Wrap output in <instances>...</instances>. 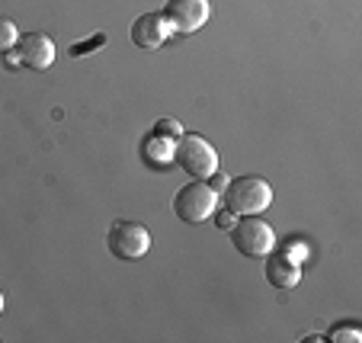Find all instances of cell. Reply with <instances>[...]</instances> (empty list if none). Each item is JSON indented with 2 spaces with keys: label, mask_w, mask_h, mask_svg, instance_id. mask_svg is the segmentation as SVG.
<instances>
[{
  "label": "cell",
  "mask_w": 362,
  "mask_h": 343,
  "mask_svg": "<svg viewBox=\"0 0 362 343\" xmlns=\"http://www.w3.org/2000/svg\"><path fill=\"white\" fill-rule=\"evenodd\" d=\"M160 16H164L170 33L189 35V33H199V29L209 23L212 4H209V0H167V7Z\"/></svg>",
  "instance_id": "8992f818"
},
{
  "label": "cell",
  "mask_w": 362,
  "mask_h": 343,
  "mask_svg": "<svg viewBox=\"0 0 362 343\" xmlns=\"http://www.w3.org/2000/svg\"><path fill=\"white\" fill-rule=\"evenodd\" d=\"M0 311H4V292H0Z\"/></svg>",
  "instance_id": "2e32d148"
},
{
  "label": "cell",
  "mask_w": 362,
  "mask_h": 343,
  "mask_svg": "<svg viewBox=\"0 0 362 343\" xmlns=\"http://www.w3.org/2000/svg\"><path fill=\"white\" fill-rule=\"evenodd\" d=\"M215 221H218V228H231L234 225V212H228V209H225V212L215 215Z\"/></svg>",
  "instance_id": "9a60e30c"
},
{
  "label": "cell",
  "mask_w": 362,
  "mask_h": 343,
  "mask_svg": "<svg viewBox=\"0 0 362 343\" xmlns=\"http://www.w3.org/2000/svg\"><path fill=\"white\" fill-rule=\"evenodd\" d=\"M16 55H20V64H26V68L45 71L55 62V42L45 33H26L16 39Z\"/></svg>",
  "instance_id": "52a82bcc"
},
{
  "label": "cell",
  "mask_w": 362,
  "mask_h": 343,
  "mask_svg": "<svg viewBox=\"0 0 362 343\" xmlns=\"http://www.w3.org/2000/svg\"><path fill=\"white\" fill-rule=\"evenodd\" d=\"M173 161L196 180H209L218 170V154H215V148L205 141L202 135H192V132H183V135L173 141Z\"/></svg>",
  "instance_id": "7a4b0ae2"
},
{
  "label": "cell",
  "mask_w": 362,
  "mask_h": 343,
  "mask_svg": "<svg viewBox=\"0 0 362 343\" xmlns=\"http://www.w3.org/2000/svg\"><path fill=\"white\" fill-rule=\"evenodd\" d=\"M221 199H225L228 212L234 215H260L273 202V186L263 177H257V173H247V177L228 180Z\"/></svg>",
  "instance_id": "6da1fadb"
},
{
  "label": "cell",
  "mask_w": 362,
  "mask_h": 343,
  "mask_svg": "<svg viewBox=\"0 0 362 343\" xmlns=\"http://www.w3.org/2000/svg\"><path fill=\"white\" fill-rule=\"evenodd\" d=\"M167 35H170V29H167L160 13H141L132 23V42H135L141 52H158L167 42Z\"/></svg>",
  "instance_id": "ba28073f"
},
{
  "label": "cell",
  "mask_w": 362,
  "mask_h": 343,
  "mask_svg": "<svg viewBox=\"0 0 362 343\" xmlns=\"http://www.w3.org/2000/svg\"><path fill=\"white\" fill-rule=\"evenodd\" d=\"M231 244L244 257H267L276 248V234L257 215H240V221L231 225Z\"/></svg>",
  "instance_id": "277c9868"
},
{
  "label": "cell",
  "mask_w": 362,
  "mask_h": 343,
  "mask_svg": "<svg viewBox=\"0 0 362 343\" xmlns=\"http://www.w3.org/2000/svg\"><path fill=\"white\" fill-rule=\"evenodd\" d=\"M154 135H164V138H173V141H177V138L183 135V125H180L177 119H158V125H154Z\"/></svg>",
  "instance_id": "4fadbf2b"
},
{
  "label": "cell",
  "mask_w": 362,
  "mask_h": 343,
  "mask_svg": "<svg viewBox=\"0 0 362 343\" xmlns=\"http://www.w3.org/2000/svg\"><path fill=\"white\" fill-rule=\"evenodd\" d=\"M106 248L119 260H141L151 250V231L141 221H116L106 234Z\"/></svg>",
  "instance_id": "5b68a950"
},
{
  "label": "cell",
  "mask_w": 362,
  "mask_h": 343,
  "mask_svg": "<svg viewBox=\"0 0 362 343\" xmlns=\"http://www.w3.org/2000/svg\"><path fill=\"white\" fill-rule=\"evenodd\" d=\"M16 39H20V33H16L13 20L0 16V55H4V52H13V48H16Z\"/></svg>",
  "instance_id": "7c38bea8"
},
{
  "label": "cell",
  "mask_w": 362,
  "mask_h": 343,
  "mask_svg": "<svg viewBox=\"0 0 362 343\" xmlns=\"http://www.w3.org/2000/svg\"><path fill=\"white\" fill-rule=\"evenodd\" d=\"M267 282L276 289H295L301 282V269L298 260H292L288 254H267Z\"/></svg>",
  "instance_id": "9c48e42d"
},
{
  "label": "cell",
  "mask_w": 362,
  "mask_h": 343,
  "mask_svg": "<svg viewBox=\"0 0 362 343\" xmlns=\"http://www.w3.org/2000/svg\"><path fill=\"white\" fill-rule=\"evenodd\" d=\"M215 209H218V192L212 190L202 180H192L183 190L173 196V212H177L180 221L186 225H202L205 219H212Z\"/></svg>",
  "instance_id": "3957f363"
},
{
  "label": "cell",
  "mask_w": 362,
  "mask_h": 343,
  "mask_svg": "<svg viewBox=\"0 0 362 343\" xmlns=\"http://www.w3.org/2000/svg\"><path fill=\"white\" fill-rule=\"evenodd\" d=\"M209 180H212V183H209V186H212L215 192H225V186H228V177H221V173L215 170V173H212V177H209Z\"/></svg>",
  "instance_id": "5bb4252c"
},
{
  "label": "cell",
  "mask_w": 362,
  "mask_h": 343,
  "mask_svg": "<svg viewBox=\"0 0 362 343\" xmlns=\"http://www.w3.org/2000/svg\"><path fill=\"white\" fill-rule=\"evenodd\" d=\"M330 343H362V330L356 327V324H340V327H334L327 334Z\"/></svg>",
  "instance_id": "8fae6325"
},
{
  "label": "cell",
  "mask_w": 362,
  "mask_h": 343,
  "mask_svg": "<svg viewBox=\"0 0 362 343\" xmlns=\"http://www.w3.org/2000/svg\"><path fill=\"white\" fill-rule=\"evenodd\" d=\"M144 154H148L151 164H170L173 161V138L154 135L148 144H144Z\"/></svg>",
  "instance_id": "30bf717a"
}]
</instances>
